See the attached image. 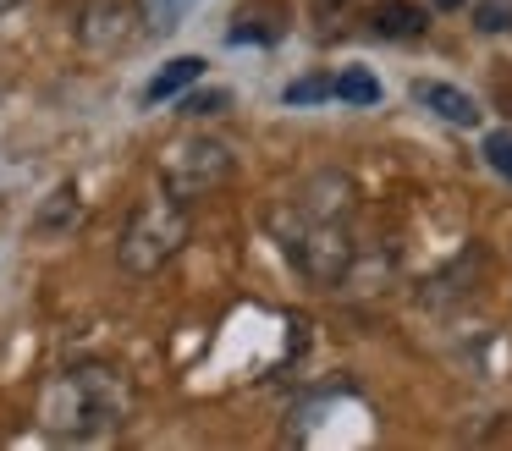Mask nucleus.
Segmentation results:
<instances>
[{
  "mask_svg": "<svg viewBox=\"0 0 512 451\" xmlns=\"http://www.w3.org/2000/svg\"><path fill=\"white\" fill-rule=\"evenodd\" d=\"M133 402L138 391L116 363H72L39 385L34 418L61 440H100L133 418Z\"/></svg>",
  "mask_w": 512,
  "mask_h": 451,
  "instance_id": "obj_1",
  "label": "nucleus"
},
{
  "mask_svg": "<svg viewBox=\"0 0 512 451\" xmlns=\"http://www.w3.org/2000/svg\"><path fill=\"white\" fill-rule=\"evenodd\" d=\"M188 231H193L188 204L160 187L155 198H144V204L127 215L122 242H116V259H122L127 275H155L160 264H171L182 248H188Z\"/></svg>",
  "mask_w": 512,
  "mask_h": 451,
  "instance_id": "obj_2",
  "label": "nucleus"
},
{
  "mask_svg": "<svg viewBox=\"0 0 512 451\" xmlns=\"http://www.w3.org/2000/svg\"><path fill=\"white\" fill-rule=\"evenodd\" d=\"M276 237L287 248V259L309 275L314 286H331L347 275L353 264V242H347L342 220H325V215H309V209H281L276 215Z\"/></svg>",
  "mask_w": 512,
  "mask_h": 451,
  "instance_id": "obj_3",
  "label": "nucleus"
},
{
  "mask_svg": "<svg viewBox=\"0 0 512 451\" xmlns=\"http://www.w3.org/2000/svg\"><path fill=\"white\" fill-rule=\"evenodd\" d=\"M232 171H237L232 143L204 138V132H193V138H171L166 149H160V187H166L171 198H182V204L221 193V187L232 182Z\"/></svg>",
  "mask_w": 512,
  "mask_h": 451,
  "instance_id": "obj_4",
  "label": "nucleus"
},
{
  "mask_svg": "<svg viewBox=\"0 0 512 451\" xmlns=\"http://www.w3.org/2000/svg\"><path fill=\"white\" fill-rule=\"evenodd\" d=\"M144 33V11L133 0H89L78 11V44L89 55H122Z\"/></svg>",
  "mask_w": 512,
  "mask_h": 451,
  "instance_id": "obj_5",
  "label": "nucleus"
},
{
  "mask_svg": "<svg viewBox=\"0 0 512 451\" xmlns=\"http://www.w3.org/2000/svg\"><path fill=\"white\" fill-rule=\"evenodd\" d=\"M292 204L309 209V215H325V220H347V209H353V182H347L342 171H320L298 187Z\"/></svg>",
  "mask_w": 512,
  "mask_h": 451,
  "instance_id": "obj_6",
  "label": "nucleus"
},
{
  "mask_svg": "<svg viewBox=\"0 0 512 451\" xmlns=\"http://www.w3.org/2000/svg\"><path fill=\"white\" fill-rule=\"evenodd\" d=\"M281 28H287V6L281 0H248L232 17L226 39L232 44H270V39H281Z\"/></svg>",
  "mask_w": 512,
  "mask_h": 451,
  "instance_id": "obj_7",
  "label": "nucleus"
},
{
  "mask_svg": "<svg viewBox=\"0 0 512 451\" xmlns=\"http://www.w3.org/2000/svg\"><path fill=\"white\" fill-rule=\"evenodd\" d=\"M413 99H419L424 110H435L441 121H452V127H474L479 121V105H474V94H463V88H452V83H413Z\"/></svg>",
  "mask_w": 512,
  "mask_h": 451,
  "instance_id": "obj_8",
  "label": "nucleus"
},
{
  "mask_svg": "<svg viewBox=\"0 0 512 451\" xmlns=\"http://www.w3.org/2000/svg\"><path fill=\"white\" fill-rule=\"evenodd\" d=\"M199 77H204V55H177V61H166V66H160V72L144 83V105H166V99L188 94Z\"/></svg>",
  "mask_w": 512,
  "mask_h": 451,
  "instance_id": "obj_9",
  "label": "nucleus"
},
{
  "mask_svg": "<svg viewBox=\"0 0 512 451\" xmlns=\"http://www.w3.org/2000/svg\"><path fill=\"white\" fill-rule=\"evenodd\" d=\"M369 28H375L380 39H419V33L430 28V17H424V6H413V0H380V6L369 11Z\"/></svg>",
  "mask_w": 512,
  "mask_h": 451,
  "instance_id": "obj_10",
  "label": "nucleus"
},
{
  "mask_svg": "<svg viewBox=\"0 0 512 451\" xmlns=\"http://www.w3.org/2000/svg\"><path fill=\"white\" fill-rule=\"evenodd\" d=\"M78 215H83L78 187H72V182H61L56 193L45 198V209L34 215V226H39V231H72V226H78Z\"/></svg>",
  "mask_w": 512,
  "mask_h": 451,
  "instance_id": "obj_11",
  "label": "nucleus"
},
{
  "mask_svg": "<svg viewBox=\"0 0 512 451\" xmlns=\"http://www.w3.org/2000/svg\"><path fill=\"white\" fill-rule=\"evenodd\" d=\"M336 99H347V105H380V83L364 66H347V72H336Z\"/></svg>",
  "mask_w": 512,
  "mask_h": 451,
  "instance_id": "obj_12",
  "label": "nucleus"
},
{
  "mask_svg": "<svg viewBox=\"0 0 512 451\" xmlns=\"http://www.w3.org/2000/svg\"><path fill=\"white\" fill-rule=\"evenodd\" d=\"M287 105H320V99H336V77H298L287 83Z\"/></svg>",
  "mask_w": 512,
  "mask_h": 451,
  "instance_id": "obj_13",
  "label": "nucleus"
},
{
  "mask_svg": "<svg viewBox=\"0 0 512 451\" xmlns=\"http://www.w3.org/2000/svg\"><path fill=\"white\" fill-rule=\"evenodd\" d=\"M138 11H144V28L149 33H171L182 22V0H144Z\"/></svg>",
  "mask_w": 512,
  "mask_h": 451,
  "instance_id": "obj_14",
  "label": "nucleus"
},
{
  "mask_svg": "<svg viewBox=\"0 0 512 451\" xmlns=\"http://www.w3.org/2000/svg\"><path fill=\"white\" fill-rule=\"evenodd\" d=\"M485 165L512 182V132H490V138H485Z\"/></svg>",
  "mask_w": 512,
  "mask_h": 451,
  "instance_id": "obj_15",
  "label": "nucleus"
},
{
  "mask_svg": "<svg viewBox=\"0 0 512 451\" xmlns=\"http://www.w3.org/2000/svg\"><path fill=\"white\" fill-rule=\"evenodd\" d=\"M226 105H232L226 88H210V94H182V116H221Z\"/></svg>",
  "mask_w": 512,
  "mask_h": 451,
  "instance_id": "obj_16",
  "label": "nucleus"
},
{
  "mask_svg": "<svg viewBox=\"0 0 512 451\" xmlns=\"http://www.w3.org/2000/svg\"><path fill=\"white\" fill-rule=\"evenodd\" d=\"M474 22H479L485 33L512 28V0H479V6H474Z\"/></svg>",
  "mask_w": 512,
  "mask_h": 451,
  "instance_id": "obj_17",
  "label": "nucleus"
},
{
  "mask_svg": "<svg viewBox=\"0 0 512 451\" xmlns=\"http://www.w3.org/2000/svg\"><path fill=\"white\" fill-rule=\"evenodd\" d=\"M435 6H441V11H457V6H463V0H435Z\"/></svg>",
  "mask_w": 512,
  "mask_h": 451,
  "instance_id": "obj_18",
  "label": "nucleus"
},
{
  "mask_svg": "<svg viewBox=\"0 0 512 451\" xmlns=\"http://www.w3.org/2000/svg\"><path fill=\"white\" fill-rule=\"evenodd\" d=\"M17 6V0H0V17H6V11H12Z\"/></svg>",
  "mask_w": 512,
  "mask_h": 451,
  "instance_id": "obj_19",
  "label": "nucleus"
},
{
  "mask_svg": "<svg viewBox=\"0 0 512 451\" xmlns=\"http://www.w3.org/2000/svg\"><path fill=\"white\" fill-rule=\"evenodd\" d=\"M331 6H342V0H320V11H331Z\"/></svg>",
  "mask_w": 512,
  "mask_h": 451,
  "instance_id": "obj_20",
  "label": "nucleus"
}]
</instances>
